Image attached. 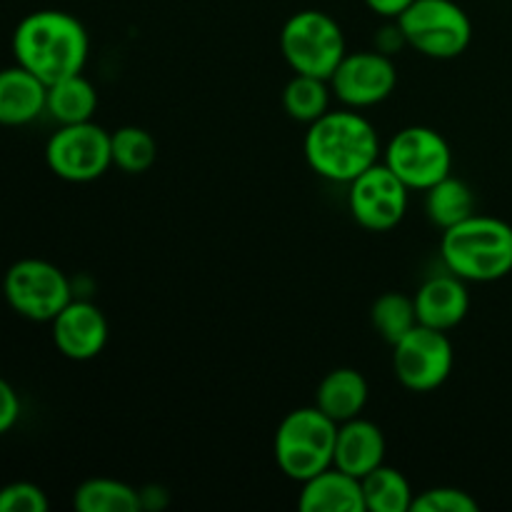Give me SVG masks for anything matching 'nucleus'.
I'll return each instance as SVG.
<instances>
[{
  "mask_svg": "<svg viewBox=\"0 0 512 512\" xmlns=\"http://www.w3.org/2000/svg\"><path fill=\"white\" fill-rule=\"evenodd\" d=\"M443 263L465 283H495L512 273V225L473 213L440 240Z\"/></svg>",
  "mask_w": 512,
  "mask_h": 512,
  "instance_id": "3",
  "label": "nucleus"
},
{
  "mask_svg": "<svg viewBox=\"0 0 512 512\" xmlns=\"http://www.w3.org/2000/svg\"><path fill=\"white\" fill-rule=\"evenodd\" d=\"M48 85L25 70L23 65H10L0 70V125L20 128L45 113Z\"/></svg>",
  "mask_w": 512,
  "mask_h": 512,
  "instance_id": "15",
  "label": "nucleus"
},
{
  "mask_svg": "<svg viewBox=\"0 0 512 512\" xmlns=\"http://www.w3.org/2000/svg\"><path fill=\"white\" fill-rule=\"evenodd\" d=\"M88 53V30L65 10H35L13 30L15 63L38 75L45 85L83 73Z\"/></svg>",
  "mask_w": 512,
  "mask_h": 512,
  "instance_id": "1",
  "label": "nucleus"
},
{
  "mask_svg": "<svg viewBox=\"0 0 512 512\" xmlns=\"http://www.w3.org/2000/svg\"><path fill=\"white\" fill-rule=\"evenodd\" d=\"M300 485L303 490H300L298 508L303 512H365L360 478L335 465Z\"/></svg>",
  "mask_w": 512,
  "mask_h": 512,
  "instance_id": "17",
  "label": "nucleus"
},
{
  "mask_svg": "<svg viewBox=\"0 0 512 512\" xmlns=\"http://www.w3.org/2000/svg\"><path fill=\"white\" fill-rule=\"evenodd\" d=\"M280 50L295 73L330 80L345 58V35L333 15L323 10H300L280 30Z\"/></svg>",
  "mask_w": 512,
  "mask_h": 512,
  "instance_id": "6",
  "label": "nucleus"
},
{
  "mask_svg": "<svg viewBox=\"0 0 512 512\" xmlns=\"http://www.w3.org/2000/svg\"><path fill=\"white\" fill-rule=\"evenodd\" d=\"M73 505L78 512H138L143 508V493L123 480L90 478L78 485Z\"/></svg>",
  "mask_w": 512,
  "mask_h": 512,
  "instance_id": "22",
  "label": "nucleus"
},
{
  "mask_svg": "<svg viewBox=\"0 0 512 512\" xmlns=\"http://www.w3.org/2000/svg\"><path fill=\"white\" fill-rule=\"evenodd\" d=\"M415 310H418V323L435 330H453L468 318L470 293L463 278L455 273L433 275L425 280L413 295Z\"/></svg>",
  "mask_w": 512,
  "mask_h": 512,
  "instance_id": "14",
  "label": "nucleus"
},
{
  "mask_svg": "<svg viewBox=\"0 0 512 512\" xmlns=\"http://www.w3.org/2000/svg\"><path fill=\"white\" fill-rule=\"evenodd\" d=\"M3 295L20 318L53 323L55 315L73 300V288L58 265L40 258H25L10 265L5 273Z\"/></svg>",
  "mask_w": 512,
  "mask_h": 512,
  "instance_id": "7",
  "label": "nucleus"
},
{
  "mask_svg": "<svg viewBox=\"0 0 512 512\" xmlns=\"http://www.w3.org/2000/svg\"><path fill=\"white\" fill-rule=\"evenodd\" d=\"M385 463V435L373 420L353 418L338 425V440H335V468L365 478L370 470Z\"/></svg>",
  "mask_w": 512,
  "mask_h": 512,
  "instance_id": "16",
  "label": "nucleus"
},
{
  "mask_svg": "<svg viewBox=\"0 0 512 512\" xmlns=\"http://www.w3.org/2000/svg\"><path fill=\"white\" fill-rule=\"evenodd\" d=\"M110 153H113V165H118L123 173L138 175L153 168L158 158V143L145 128L123 125L110 133Z\"/></svg>",
  "mask_w": 512,
  "mask_h": 512,
  "instance_id": "24",
  "label": "nucleus"
},
{
  "mask_svg": "<svg viewBox=\"0 0 512 512\" xmlns=\"http://www.w3.org/2000/svg\"><path fill=\"white\" fill-rule=\"evenodd\" d=\"M368 380L355 368H335L320 380L315 390V405L335 423H348L363 413L368 403Z\"/></svg>",
  "mask_w": 512,
  "mask_h": 512,
  "instance_id": "18",
  "label": "nucleus"
},
{
  "mask_svg": "<svg viewBox=\"0 0 512 512\" xmlns=\"http://www.w3.org/2000/svg\"><path fill=\"white\" fill-rule=\"evenodd\" d=\"M395 23L410 48L433 60L458 58L473 40L470 15L455 0H413Z\"/></svg>",
  "mask_w": 512,
  "mask_h": 512,
  "instance_id": "5",
  "label": "nucleus"
},
{
  "mask_svg": "<svg viewBox=\"0 0 512 512\" xmlns=\"http://www.w3.org/2000/svg\"><path fill=\"white\" fill-rule=\"evenodd\" d=\"M398 85V70L393 58L383 50H358L345 53L335 73L330 75V88L340 103L348 108H373L393 95Z\"/></svg>",
  "mask_w": 512,
  "mask_h": 512,
  "instance_id": "12",
  "label": "nucleus"
},
{
  "mask_svg": "<svg viewBox=\"0 0 512 512\" xmlns=\"http://www.w3.org/2000/svg\"><path fill=\"white\" fill-rule=\"evenodd\" d=\"M53 343L68 360H93L108 343V320L98 305L70 300L53 318Z\"/></svg>",
  "mask_w": 512,
  "mask_h": 512,
  "instance_id": "13",
  "label": "nucleus"
},
{
  "mask_svg": "<svg viewBox=\"0 0 512 512\" xmlns=\"http://www.w3.org/2000/svg\"><path fill=\"white\" fill-rule=\"evenodd\" d=\"M408 185L385 163H375L350 183L348 208L358 225L385 233L400 225L408 213Z\"/></svg>",
  "mask_w": 512,
  "mask_h": 512,
  "instance_id": "11",
  "label": "nucleus"
},
{
  "mask_svg": "<svg viewBox=\"0 0 512 512\" xmlns=\"http://www.w3.org/2000/svg\"><path fill=\"white\" fill-rule=\"evenodd\" d=\"M425 213H428L430 223L438 225L440 230L453 228L460 220L475 213L473 190L465 180L448 175L430 190H425Z\"/></svg>",
  "mask_w": 512,
  "mask_h": 512,
  "instance_id": "20",
  "label": "nucleus"
},
{
  "mask_svg": "<svg viewBox=\"0 0 512 512\" xmlns=\"http://www.w3.org/2000/svg\"><path fill=\"white\" fill-rule=\"evenodd\" d=\"M385 165L410 190H430L453 175V150L438 130L410 125L395 133L385 148Z\"/></svg>",
  "mask_w": 512,
  "mask_h": 512,
  "instance_id": "8",
  "label": "nucleus"
},
{
  "mask_svg": "<svg viewBox=\"0 0 512 512\" xmlns=\"http://www.w3.org/2000/svg\"><path fill=\"white\" fill-rule=\"evenodd\" d=\"M338 423L318 405L298 408L280 420L275 430V463L285 478L305 483L333 465Z\"/></svg>",
  "mask_w": 512,
  "mask_h": 512,
  "instance_id": "4",
  "label": "nucleus"
},
{
  "mask_svg": "<svg viewBox=\"0 0 512 512\" xmlns=\"http://www.w3.org/2000/svg\"><path fill=\"white\" fill-rule=\"evenodd\" d=\"M45 163L68 183H93L113 165L110 133L93 120L60 125L45 145Z\"/></svg>",
  "mask_w": 512,
  "mask_h": 512,
  "instance_id": "9",
  "label": "nucleus"
},
{
  "mask_svg": "<svg viewBox=\"0 0 512 512\" xmlns=\"http://www.w3.org/2000/svg\"><path fill=\"white\" fill-rule=\"evenodd\" d=\"M330 80L315 78V75L295 73L283 90L285 113L298 123H313L320 115L328 113L330 105Z\"/></svg>",
  "mask_w": 512,
  "mask_h": 512,
  "instance_id": "23",
  "label": "nucleus"
},
{
  "mask_svg": "<svg viewBox=\"0 0 512 512\" xmlns=\"http://www.w3.org/2000/svg\"><path fill=\"white\" fill-rule=\"evenodd\" d=\"M410 3H413V0H365V5H368L375 15L388 20H398Z\"/></svg>",
  "mask_w": 512,
  "mask_h": 512,
  "instance_id": "29",
  "label": "nucleus"
},
{
  "mask_svg": "<svg viewBox=\"0 0 512 512\" xmlns=\"http://www.w3.org/2000/svg\"><path fill=\"white\" fill-rule=\"evenodd\" d=\"M305 160L320 178L353 183L380 158V135L358 110H328L308 125Z\"/></svg>",
  "mask_w": 512,
  "mask_h": 512,
  "instance_id": "2",
  "label": "nucleus"
},
{
  "mask_svg": "<svg viewBox=\"0 0 512 512\" xmlns=\"http://www.w3.org/2000/svg\"><path fill=\"white\" fill-rule=\"evenodd\" d=\"M48 508V495L35 483L18 480L0 488V512H45Z\"/></svg>",
  "mask_w": 512,
  "mask_h": 512,
  "instance_id": "27",
  "label": "nucleus"
},
{
  "mask_svg": "<svg viewBox=\"0 0 512 512\" xmlns=\"http://www.w3.org/2000/svg\"><path fill=\"white\" fill-rule=\"evenodd\" d=\"M360 483H363L365 512H410L413 508L415 493L408 478L390 465H378L365 478H360Z\"/></svg>",
  "mask_w": 512,
  "mask_h": 512,
  "instance_id": "21",
  "label": "nucleus"
},
{
  "mask_svg": "<svg viewBox=\"0 0 512 512\" xmlns=\"http://www.w3.org/2000/svg\"><path fill=\"white\" fill-rule=\"evenodd\" d=\"M478 500L460 488H430L415 495L410 512H478Z\"/></svg>",
  "mask_w": 512,
  "mask_h": 512,
  "instance_id": "26",
  "label": "nucleus"
},
{
  "mask_svg": "<svg viewBox=\"0 0 512 512\" xmlns=\"http://www.w3.org/2000/svg\"><path fill=\"white\" fill-rule=\"evenodd\" d=\"M20 418V398L13 385L0 378V435L10 433Z\"/></svg>",
  "mask_w": 512,
  "mask_h": 512,
  "instance_id": "28",
  "label": "nucleus"
},
{
  "mask_svg": "<svg viewBox=\"0 0 512 512\" xmlns=\"http://www.w3.org/2000/svg\"><path fill=\"white\" fill-rule=\"evenodd\" d=\"M455 350L445 330L415 325L393 345V370L400 385L413 393L438 390L453 373Z\"/></svg>",
  "mask_w": 512,
  "mask_h": 512,
  "instance_id": "10",
  "label": "nucleus"
},
{
  "mask_svg": "<svg viewBox=\"0 0 512 512\" xmlns=\"http://www.w3.org/2000/svg\"><path fill=\"white\" fill-rule=\"evenodd\" d=\"M370 320L385 343L395 345L400 338L410 333L418 325V310L415 300L403 293H385L370 308Z\"/></svg>",
  "mask_w": 512,
  "mask_h": 512,
  "instance_id": "25",
  "label": "nucleus"
},
{
  "mask_svg": "<svg viewBox=\"0 0 512 512\" xmlns=\"http://www.w3.org/2000/svg\"><path fill=\"white\" fill-rule=\"evenodd\" d=\"M95 110H98V90H95V85L88 78H83V73L70 75V78L48 85L45 113L55 123H85V120H93Z\"/></svg>",
  "mask_w": 512,
  "mask_h": 512,
  "instance_id": "19",
  "label": "nucleus"
}]
</instances>
